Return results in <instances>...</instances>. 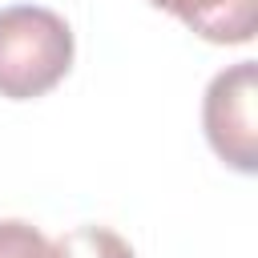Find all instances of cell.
Wrapping results in <instances>:
<instances>
[{
  "label": "cell",
  "mask_w": 258,
  "mask_h": 258,
  "mask_svg": "<svg viewBox=\"0 0 258 258\" xmlns=\"http://www.w3.org/2000/svg\"><path fill=\"white\" fill-rule=\"evenodd\" d=\"M48 258H137V254L109 226H77L56 242H48Z\"/></svg>",
  "instance_id": "277c9868"
},
{
  "label": "cell",
  "mask_w": 258,
  "mask_h": 258,
  "mask_svg": "<svg viewBox=\"0 0 258 258\" xmlns=\"http://www.w3.org/2000/svg\"><path fill=\"white\" fill-rule=\"evenodd\" d=\"M149 4H157V0H149Z\"/></svg>",
  "instance_id": "8992f818"
},
{
  "label": "cell",
  "mask_w": 258,
  "mask_h": 258,
  "mask_svg": "<svg viewBox=\"0 0 258 258\" xmlns=\"http://www.w3.org/2000/svg\"><path fill=\"white\" fill-rule=\"evenodd\" d=\"M0 258H48V238L20 218H4L0 222Z\"/></svg>",
  "instance_id": "5b68a950"
},
{
  "label": "cell",
  "mask_w": 258,
  "mask_h": 258,
  "mask_svg": "<svg viewBox=\"0 0 258 258\" xmlns=\"http://www.w3.org/2000/svg\"><path fill=\"white\" fill-rule=\"evenodd\" d=\"M258 0H157L153 8L173 12L194 36L210 44H250Z\"/></svg>",
  "instance_id": "3957f363"
},
{
  "label": "cell",
  "mask_w": 258,
  "mask_h": 258,
  "mask_svg": "<svg viewBox=\"0 0 258 258\" xmlns=\"http://www.w3.org/2000/svg\"><path fill=\"white\" fill-rule=\"evenodd\" d=\"M254 101H258V69L254 60H238L222 69L202 101V125L210 149L238 173L258 169V129H254Z\"/></svg>",
  "instance_id": "7a4b0ae2"
},
{
  "label": "cell",
  "mask_w": 258,
  "mask_h": 258,
  "mask_svg": "<svg viewBox=\"0 0 258 258\" xmlns=\"http://www.w3.org/2000/svg\"><path fill=\"white\" fill-rule=\"evenodd\" d=\"M73 28L40 4L0 8V97L36 101L73 69Z\"/></svg>",
  "instance_id": "6da1fadb"
}]
</instances>
